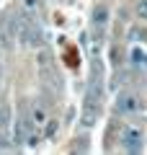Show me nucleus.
Here are the masks:
<instances>
[{
  "instance_id": "nucleus-2",
  "label": "nucleus",
  "mask_w": 147,
  "mask_h": 155,
  "mask_svg": "<svg viewBox=\"0 0 147 155\" xmlns=\"http://www.w3.org/2000/svg\"><path fill=\"white\" fill-rule=\"evenodd\" d=\"M106 23H109V8H106V5H96V11H93V28H96V39L103 36Z\"/></svg>"
},
{
  "instance_id": "nucleus-3",
  "label": "nucleus",
  "mask_w": 147,
  "mask_h": 155,
  "mask_svg": "<svg viewBox=\"0 0 147 155\" xmlns=\"http://www.w3.org/2000/svg\"><path fill=\"white\" fill-rule=\"evenodd\" d=\"M116 106H119V111H121V114H126V116H132V114H137V111H139V101H137L134 96H129V93L121 96Z\"/></svg>"
},
{
  "instance_id": "nucleus-5",
  "label": "nucleus",
  "mask_w": 147,
  "mask_h": 155,
  "mask_svg": "<svg viewBox=\"0 0 147 155\" xmlns=\"http://www.w3.org/2000/svg\"><path fill=\"white\" fill-rule=\"evenodd\" d=\"M31 122H34V127H44L47 116H44V109H41V104H34V111H31Z\"/></svg>"
},
{
  "instance_id": "nucleus-4",
  "label": "nucleus",
  "mask_w": 147,
  "mask_h": 155,
  "mask_svg": "<svg viewBox=\"0 0 147 155\" xmlns=\"http://www.w3.org/2000/svg\"><path fill=\"white\" fill-rule=\"evenodd\" d=\"M129 62H132L134 67H139V70H147V52L142 49V47H132Z\"/></svg>"
},
{
  "instance_id": "nucleus-6",
  "label": "nucleus",
  "mask_w": 147,
  "mask_h": 155,
  "mask_svg": "<svg viewBox=\"0 0 147 155\" xmlns=\"http://www.w3.org/2000/svg\"><path fill=\"white\" fill-rule=\"evenodd\" d=\"M137 16H139L142 21H147V0H139V3H137Z\"/></svg>"
},
{
  "instance_id": "nucleus-1",
  "label": "nucleus",
  "mask_w": 147,
  "mask_h": 155,
  "mask_svg": "<svg viewBox=\"0 0 147 155\" xmlns=\"http://www.w3.org/2000/svg\"><path fill=\"white\" fill-rule=\"evenodd\" d=\"M124 150L126 153L142 150V132H139V127H126L124 129Z\"/></svg>"
}]
</instances>
